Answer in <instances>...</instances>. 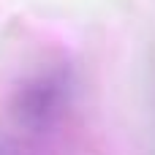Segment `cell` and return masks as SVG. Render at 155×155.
Wrapping results in <instances>:
<instances>
[{"mask_svg":"<svg viewBox=\"0 0 155 155\" xmlns=\"http://www.w3.org/2000/svg\"><path fill=\"white\" fill-rule=\"evenodd\" d=\"M74 101V76L68 68H44L27 76L14 98H11V117L16 125L33 134L52 131Z\"/></svg>","mask_w":155,"mask_h":155,"instance_id":"obj_1","label":"cell"},{"mask_svg":"<svg viewBox=\"0 0 155 155\" xmlns=\"http://www.w3.org/2000/svg\"><path fill=\"white\" fill-rule=\"evenodd\" d=\"M0 155H25V150L16 147V144L8 142V139H0Z\"/></svg>","mask_w":155,"mask_h":155,"instance_id":"obj_2","label":"cell"}]
</instances>
